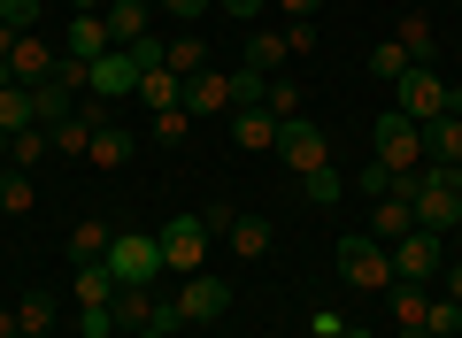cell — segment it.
I'll list each match as a JSON object with an SVG mask.
<instances>
[{"instance_id":"obj_1","label":"cell","mask_w":462,"mask_h":338,"mask_svg":"<svg viewBox=\"0 0 462 338\" xmlns=\"http://www.w3.org/2000/svg\"><path fill=\"white\" fill-rule=\"evenodd\" d=\"M224 307H231V285L216 269H200V277L178 285V300H162V323H154V331H216Z\"/></svg>"},{"instance_id":"obj_2","label":"cell","mask_w":462,"mask_h":338,"mask_svg":"<svg viewBox=\"0 0 462 338\" xmlns=\"http://www.w3.org/2000/svg\"><path fill=\"white\" fill-rule=\"evenodd\" d=\"M154 239H162V277H200L208 269V239H216L208 215H170Z\"/></svg>"},{"instance_id":"obj_3","label":"cell","mask_w":462,"mask_h":338,"mask_svg":"<svg viewBox=\"0 0 462 338\" xmlns=\"http://www.w3.org/2000/svg\"><path fill=\"white\" fill-rule=\"evenodd\" d=\"M370 161H385V169H424V123H409L401 108H385L378 123H370Z\"/></svg>"},{"instance_id":"obj_4","label":"cell","mask_w":462,"mask_h":338,"mask_svg":"<svg viewBox=\"0 0 462 338\" xmlns=\"http://www.w3.org/2000/svg\"><path fill=\"white\" fill-rule=\"evenodd\" d=\"M339 277L355 292H393V254H385V239L346 231V239H339Z\"/></svg>"},{"instance_id":"obj_5","label":"cell","mask_w":462,"mask_h":338,"mask_svg":"<svg viewBox=\"0 0 462 338\" xmlns=\"http://www.w3.org/2000/svg\"><path fill=\"white\" fill-rule=\"evenodd\" d=\"M108 277L116 285H162V239L154 231H116L108 239Z\"/></svg>"},{"instance_id":"obj_6","label":"cell","mask_w":462,"mask_h":338,"mask_svg":"<svg viewBox=\"0 0 462 338\" xmlns=\"http://www.w3.org/2000/svg\"><path fill=\"white\" fill-rule=\"evenodd\" d=\"M447 93H455V85H447L431 62H409V69L393 78V108L409 115V123H431V115H447Z\"/></svg>"},{"instance_id":"obj_7","label":"cell","mask_w":462,"mask_h":338,"mask_svg":"<svg viewBox=\"0 0 462 338\" xmlns=\"http://www.w3.org/2000/svg\"><path fill=\"white\" fill-rule=\"evenodd\" d=\"M385 254H393V285H431V277L447 269V239L439 231H409V239H393Z\"/></svg>"},{"instance_id":"obj_8","label":"cell","mask_w":462,"mask_h":338,"mask_svg":"<svg viewBox=\"0 0 462 338\" xmlns=\"http://www.w3.org/2000/svg\"><path fill=\"white\" fill-rule=\"evenodd\" d=\"M278 161L293 169V178H309V169H331V139L309 123V115H293V123H278Z\"/></svg>"},{"instance_id":"obj_9","label":"cell","mask_w":462,"mask_h":338,"mask_svg":"<svg viewBox=\"0 0 462 338\" xmlns=\"http://www.w3.org/2000/svg\"><path fill=\"white\" fill-rule=\"evenodd\" d=\"M139 78H147V69H139L124 47H108L93 69H85V100H108V108H116V100H132V93H139Z\"/></svg>"},{"instance_id":"obj_10","label":"cell","mask_w":462,"mask_h":338,"mask_svg":"<svg viewBox=\"0 0 462 338\" xmlns=\"http://www.w3.org/2000/svg\"><path fill=\"white\" fill-rule=\"evenodd\" d=\"M208 231L231 246V261H263V254H270V224H263V215H231V208H216Z\"/></svg>"},{"instance_id":"obj_11","label":"cell","mask_w":462,"mask_h":338,"mask_svg":"<svg viewBox=\"0 0 462 338\" xmlns=\"http://www.w3.org/2000/svg\"><path fill=\"white\" fill-rule=\"evenodd\" d=\"M54 62H62V47H47L39 32H23V39H16V54H8V78H16V85H47V78H54Z\"/></svg>"},{"instance_id":"obj_12","label":"cell","mask_w":462,"mask_h":338,"mask_svg":"<svg viewBox=\"0 0 462 338\" xmlns=\"http://www.w3.org/2000/svg\"><path fill=\"white\" fill-rule=\"evenodd\" d=\"M185 108H193V115H231V108H239L231 69H200V78H185Z\"/></svg>"},{"instance_id":"obj_13","label":"cell","mask_w":462,"mask_h":338,"mask_svg":"<svg viewBox=\"0 0 462 338\" xmlns=\"http://www.w3.org/2000/svg\"><path fill=\"white\" fill-rule=\"evenodd\" d=\"M54 47H62V54H78V62H100V54L116 47V39H108V16H69Z\"/></svg>"},{"instance_id":"obj_14","label":"cell","mask_w":462,"mask_h":338,"mask_svg":"<svg viewBox=\"0 0 462 338\" xmlns=\"http://www.w3.org/2000/svg\"><path fill=\"white\" fill-rule=\"evenodd\" d=\"M162 323V300H154V285H124L116 292V331L132 338V331H154Z\"/></svg>"},{"instance_id":"obj_15","label":"cell","mask_w":462,"mask_h":338,"mask_svg":"<svg viewBox=\"0 0 462 338\" xmlns=\"http://www.w3.org/2000/svg\"><path fill=\"white\" fill-rule=\"evenodd\" d=\"M154 32V0H108V39L116 47H139Z\"/></svg>"},{"instance_id":"obj_16","label":"cell","mask_w":462,"mask_h":338,"mask_svg":"<svg viewBox=\"0 0 462 338\" xmlns=\"http://www.w3.org/2000/svg\"><path fill=\"white\" fill-rule=\"evenodd\" d=\"M231 139L247 154H278V115L270 108H231Z\"/></svg>"},{"instance_id":"obj_17","label":"cell","mask_w":462,"mask_h":338,"mask_svg":"<svg viewBox=\"0 0 462 338\" xmlns=\"http://www.w3.org/2000/svg\"><path fill=\"white\" fill-rule=\"evenodd\" d=\"M0 154H8V169H39V161L54 154V131H47V123H23V131L0 139Z\"/></svg>"},{"instance_id":"obj_18","label":"cell","mask_w":462,"mask_h":338,"mask_svg":"<svg viewBox=\"0 0 462 338\" xmlns=\"http://www.w3.org/2000/svg\"><path fill=\"white\" fill-rule=\"evenodd\" d=\"M116 277H108V261H78V277H69V300L78 307H116Z\"/></svg>"},{"instance_id":"obj_19","label":"cell","mask_w":462,"mask_h":338,"mask_svg":"<svg viewBox=\"0 0 462 338\" xmlns=\"http://www.w3.org/2000/svg\"><path fill=\"white\" fill-rule=\"evenodd\" d=\"M409 231H416V208H409V200H393V193L370 200V239L393 246V239H409Z\"/></svg>"},{"instance_id":"obj_20","label":"cell","mask_w":462,"mask_h":338,"mask_svg":"<svg viewBox=\"0 0 462 338\" xmlns=\"http://www.w3.org/2000/svg\"><path fill=\"white\" fill-rule=\"evenodd\" d=\"M285 54H293V23H285V32H254V39H247V69H263V78H278ZM293 62H300V54H293Z\"/></svg>"},{"instance_id":"obj_21","label":"cell","mask_w":462,"mask_h":338,"mask_svg":"<svg viewBox=\"0 0 462 338\" xmlns=\"http://www.w3.org/2000/svg\"><path fill=\"white\" fill-rule=\"evenodd\" d=\"M85 161H93V169H124V161H132V131H124V123H100L93 146H85Z\"/></svg>"},{"instance_id":"obj_22","label":"cell","mask_w":462,"mask_h":338,"mask_svg":"<svg viewBox=\"0 0 462 338\" xmlns=\"http://www.w3.org/2000/svg\"><path fill=\"white\" fill-rule=\"evenodd\" d=\"M162 69H170V78H200V69H208V39H193V32L162 39Z\"/></svg>"},{"instance_id":"obj_23","label":"cell","mask_w":462,"mask_h":338,"mask_svg":"<svg viewBox=\"0 0 462 338\" xmlns=\"http://www.w3.org/2000/svg\"><path fill=\"white\" fill-rule=\"evenodd\" d=\"M424 315H431V285H393V323H401V338L424 331Z\"/></svg>"},{"instance_id":"obj_24","label":"cell","mask_w":462,"mask_h":338,"mask_svg":"<svg viewBox=\"0 0 462 338\" xmlns=\"http://www.w3.org/2000/svg\"><path fill=\"white\" fill-rule=\"evenodd\" d=\"M424 161H462V115H431L424 123Z\"/></svg>"},{"instance_id":"obj_25","label":"cell","mask_w":462,"mask_h":338,"mask_svg":"<svg viewBox=\"0 0 462 338\" xmlns=\"http://www.w3.org/2000/svg\"><path fill=\"white\" fill-rule=\"evenodd\" d=\"M139 100H147L154 115H162V108H185V78H170V69H147V78H139Z\"/></svg>"},{"instance_id":"obj_26","label":"cell","mask_w":462,"mask_h":338,"mask_svg":"<svg viewBox=\"0 0 462 338\" xmlns=\"http://www.w3.org/2000/svg\"><path fill=\"white\" fill-rule=\"evenodd\" d=\"M108 239H116V231L100 224V215H93V224H78V231H69V261H108Z\"/></svg>"},{"instance_id":"obj_27","label":"cell","mask_w":462,"mask_h":338,"mask_svg":"<svg viewBox=\"0 0 462 338\" xmlns=\"http://www.w3.org/2000/svg\"><path fill=\"white\" fill-rule=\"evenodd\" d=\"M23 123H39V115H32V85H0V139L23 131Z\"/></svg>"},{"instance_id":"obj_28","label":"cell","mask_w":462,"mask_h":338,"mask_svg":"<svg viewBox=\"0 0 462 338\" xmlns=\"http://www.w3.org/2000/svg\"><path fill=\"white\" fill-rule=\"evenodd\" d=\"M32 200H39V185L23 169H0V215H32Z\"/></svg>"},{"instance_id":"obj_29","label":"cell","mask_w":462,"mask_h":338,"mask_svg":"<svg viewBox=\"0 0 462 338\" xmlns=\"http://www.w3.org/2000/svg\"><path fill=\"white\" fill-rule=\"evenodd\" d=\"M401 69H409V47H401V39H378V47H370V78H378V85H393Z\"/></svg>"},{"instance_id":"obj_30","label":"cell","mask_w":462,"mask_h":338,"mask_svg":"<svg viewBox=\"0 0 462 338\" xmlns=\"http://www.w3.org/2000/svg\"><path fill=\"white\" fill-rule=\"evenodd\" d=\"M424 331H431V338H462V307L447 300V292H431V315H424Z\"/></svg>"},{"instance_id":"obj_31","label":"cell","mask_w":462,"mask_h":338,"mask_svg":"<svg viewBox=\"0 0 462 338\" xmlns=\"http://www.w3.org/2000/svg\"><path fill=\"white\" fill-rule=\"evenodd\" d=\"M300 193H309L316 208H339V193H346V185H339V169H309V178H300Z\"/></svg>"},{"instance_id":"obj_32","label":"cell","mask_w":462,"mask_h":338,"mask_svg":"<svg viewBox=\"0 0 462 338\" xmlns=\"http://www.w3.org/2000/svg\"><path fill=\"white\" fill-rule=\"evenodd\" d=\"M16 323H23V338H47V331H54V307H47V292H32V300L16 307Z\"/></svg>"},{"instance_id":"obj_33","label":"cell","mask_w":462,"mask_h":338,"mask_svg":"<svg viewBox=\"0 0 462 338\" xmlns=\"http://www.w3.org/2000/svg\"><path fill=\"white\" fill-rule=\"evenodd\" d=\"M393 39L409 47V62H431V23H424V16H401V32H393Z\"/></svg>"},{"instance_id":"obj_34","label":"cell","mask_w":462,"mask_h":338,"mask_svg":"<svg viewBox=\"0 0 462 338\" xmlns=\"http://www.w3.org/2000/svg\"><path fill=\"white\" fill-rule=\"evenodd\" d=\"M263 108L278 115V123H293V115H300V85H285V78H270V93H263Z\"/></svg>"},{"instance_id":"obj_35","label":"cell","mask_w":462,"mask_h":338,"mask_svg":"<svg viewBox=\"0 0 462 338\" xmlns=\"http://www.w3.org/2000/svg\"><path fill=\"white\" fill-rule=\"evenodd\" d=\"M185 131H193V108H162L154 115V139L162 146H185Z\"/></svg>"},{"instance_id":"obj_36","label":"cell","mask_w":462,"mask_h":338,"mask_svg":"<svg viewBox=\"0 0 462 338\" xmlns=\"http://www.w3.org/2000/svg\"><path fill=\"white\" fill-rule=\"evenodd\" d=\"M78 338H116V307H78Z\"/></svg>"},{"instance_id":"obj_37","label":"cell","mask_w":462,"mask_h":338,"mask_svg":"<svg viewBox=\"0 0 462 338\" xmlns=\"http://www.w3.org/2000/svg\"><path fill=\"white\" fill-rule=\"evenodd\" d=\"M0 23H8V32H39V0H8Z\"/></svg>"},{"instance_id":"obj_38","label":"cell","mask_w":462,"mask_h":338,"mask_svg":"<svg viewBox=\"0 0 462 338\" xmlns=\"http://www.w3.org/2000/svg\"><path fill=\"white\" fill-rule=\"evenodd\" d=\"M355 185H363L370 200H385V193H393V169H385V161H370V169H355Z\"/></svg>"},{"instance_id":"obj_39","label":"cell","mask_w":462,"mask_h":338,"mask_svg":"<svg viewBox=\"0 0 462 338\" xmlns=\"http://www.w3.org/2000/svg\"><path fill=\"white\" fill-rule=\"evenodd\" d=\"M339 331H346L339 307H316V315H309V338H339Z\"/></svg>"},{"instance_id":"obj_40","label":"cell","mask_w":462,"mask_h":338,"mask_svg":"<svg viewBox=\"0 0 462 338\" xmlns=\"http://www.w3.org/2000/svg\"><path fill=\"white\" fill-rule=\"evenodd\" d=\"M216 8H224L231 23H254V16H263V8H270V0H216Z\"/></svg>"},{"instance_id":"obj_41","label":"cell","mask_w":462,"mask_h":338,"mask_svg":"<svg viewBox=\"0 0 462 338\" xmlns=\"http://www.w3.org/2000/svg\"><path fill=\"white\" fill-rule=\"evenodd\" d=\"M270 8H278V16H285V23H309V16H316V8H324V0H270Z\"/></svg>"},{"instance_id":"obj_42","label":"cell","mask_w":462,"mask_h":338,"mask_svg":"<svg viewBox=\"0 0 462 338\" xmlns=\"http://www.w3.org/2000/svg\"><path fill=\"white\" fill-rule=\"evenodd\" d=\"M154 8H170V16H178V23H193L200 8H216V0H154Z\"/></svg>"},{"instance_id":"obj_43","label":"cell","mask_w":462,"mask_h":338,"mask_svg":"<svg viewBox=\"0 0 462 338\" xmlns=\"http://www.w3.org/2000/svg\"><path fill=\"white\" fill-rule=\"evenodd\" d=\"M439 285H447V300L462 307V261H447V269H439Z\"/></svg>"},{"instance_id":"obj_44","label":"cell","mask_w":462,"mask_h":338,"mask_svg":"<svg viewBox=\"0 0 462 338\" xmlns=\"http://www.w3.org/2000/svg\"><path fill=\"white\" fill-rule=\"evenodd\" d=\"M69 16H108V0H69Z\"/></svg>"},{"instance_id":"obj_45","label":"cell","mask_w":462,"mask_h":338,"mask_svg":"<svg viewBox=\"0 0 462 338\" xmlns=\"http://www.w3.org/2000/svg\"><path fill=\"white\" fill-rule=\"evenodd\" d=\"M0 338H23V323H16V307H0Z\"/></svg>"},{"instance_id":"obj_46","label":"cell","mask_w":462,"mask_h":338,"mask_svg":"<svg viewBox=\"0 0 462 338\" xmlns=\"http://www.w3.org/2000/svg\"><path fill=\"white\" fill-rule=\"evenodd\" d=\"M447 261H462V224H455V231H447Z\"/></svg>"},{"instance_id":"obj_47","label":"cell","mask_w":462,"mask_h":338,"mask_svg":"<svg viewBox=\"0 0 462 338\" xmlns=\"http://www.w3.org/2000/svg\"><path fill=\"white\" fill-rule=\"evenodd\" d=\"M339 338H370V331H363V323H346V331H339Z\"/></svg>"},{"instance_id":"obj_48","label":"cell","mask_w":462,"mask_h":338,"mask_svg":"<svg viewBox=\"0 0 462 338\" xmlns=\"http://www.w3.org/2000/svg\"><path fill=\"white\" fill-rule=\"evenodd\" d=\"M132 338H178V331H132Z\"/></svg>"},{"instance_id":"obj_49","label":"cell","mask_w":462,"mask_h":338,"mask_svg":"<svg viewBox=\"0 0 462 338\" xmlns=\"http://www.w3.org/2000/svg\"><path fill=\"white\" fill-rule=\"evenodd\" d=\"M208 338H231V331H208Z\"/></svg>"},{"instance_id":"obj_50","label":"cell","mask_w":462,"mask_h":338,"mask_svg":"<svg viewBox=\"0 0 462 338\" xmlns=\"http://www.w3.org/2000/svg\"><path fill=\"white\" fill-rule=\"evenodd\" d=\"M0 169H8V154H0Z\"/></svg>"},{"instance_id":"obj_51","label":"cell","mask_w":462,"mask_h":338,"mask_svg":"<svg viewBox=\"0 0 462 338\" xmlns=\"http://www.w3.org/2000/svg\"><path fill=\"white\" fill-rule=\"evenodd\" d=\"M416 338H431V331H416Z\"/></svg>"},{"instance_id":"obj_52","label":"cell","mask_w":462,"mask_h":338,"mask_svg":"<svg viewBox=\"0 0 462 338\" xmlns=\"http://www.w3.org/2000/svg\"><path fill=\"white\" fill-rule=\"evenodd\" d=\"M0 8H8V0H0Z\"/></svg>"}]
</instances>
